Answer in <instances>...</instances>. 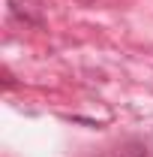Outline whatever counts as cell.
I'll return each mask as SVG.
<instances>
[]
</instances>
